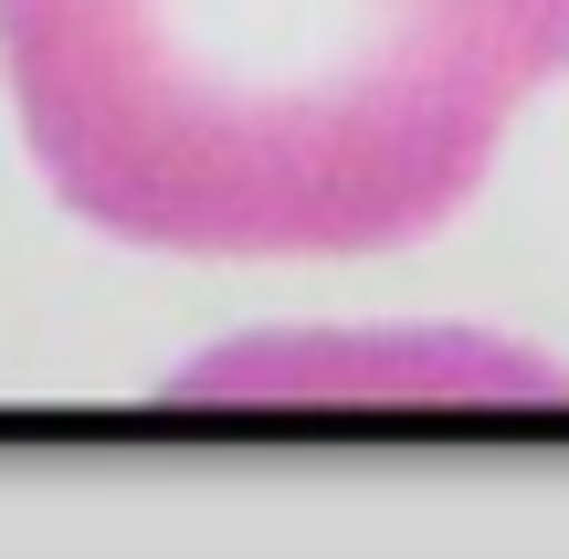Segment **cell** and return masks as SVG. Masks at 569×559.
<instances>
[{"instance_id":"cell-1","label":"cell","mask_w":569,"mask_h":559,"mask_svg":"<svg viewBox=\"0 0 569 559\" xmlns=\"http://www.w3.org/2000/svg\"><path fill=\"white\" fill-rule=\"evenodd\" d=\"M42 180L148 253H390L569 74V0H0Z\"/></svg>"},{"instance_id":"cell-2","label":"cell","mask_w":569,"mask_h":559,"mask_svg":"<svg viewBox=\"0 0 569 559\" xmlns=\"http://www.w3.org/2000/svg\"><path fill=\"white\" fill-rule=\"evenodd\" d=\"M169 412H559L569 370L465 328H327V338H232L169 370Z\"/></svg>"}]
</instances>
